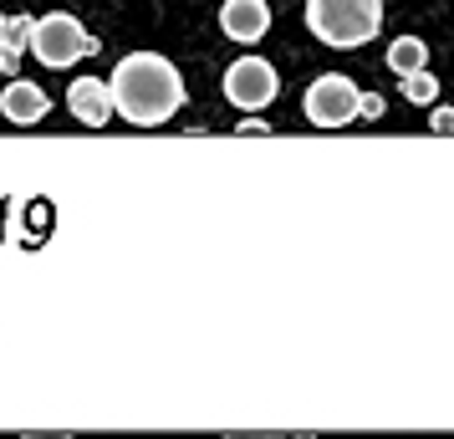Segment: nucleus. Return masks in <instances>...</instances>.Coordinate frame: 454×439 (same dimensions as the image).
I'll return each instance as SVG.
<instances>
[{
  "label": "nucleus",
  "instance_id": "11",
  "mask_svg": "<svg viewBox=\"0 0 454 439\" xmlns=\"http://www.w3.org/2000/svg\"><path fill=\"white\" fill-rule=\"evenodd\" d=\"M26 36H31V16H11V21H5V36H0V42H11L16 51H26Z\"/></svg>",
  "mask_w": 454,
  "mask_h": 439
},
{
  "label": "nucleus",
  "instance_id": "10",
  "mask_svg": "<svg viewBox=\"0 0 454 439\" xmlns=\"http://www.w3.org/2000/svg\"><path fill=\"white\" fill-rule=\"evenodd\" d=\"M403 98H409L413 107H434L439 103V77H434L429 67L409 72V77H403Z\"/></svg>",
  "mask_w": 454,
  "mask_h": 439
},
{
  "label": "nucleus",
  "instance_id": "6",
  "mask_svg": "<svg viewBox=\"0 0 454 439\" xmlns=\"http://www.w3.org/2000/svg\"><path fill=\"white\" fill-rule=\"evenodd\" d=\"M220 31H225L230 42L255 46L270 31V5L266 0H225L220 5Z\"/></svg>",
  "mask_w": 454,
  "mask_h": 439
},
{
  "label": "nucleus",
  "instance_id": "14",
  "mask_svg": "<svg viewBox=\"0 0 454 439\" xmlns=\"http://www.w3.org/2000/svg\"><path fill=\"white\" fill-rule=\"evenodd\" d=\"M429 128H434V133H454V107H434Z\"/></svg>",
  "mask_w": 454,
  "mask_h": 439
},
{
  "label": "nucleus",
  "instance_id": "4",
  "mask_svg": "<svg viewBox=\"0 0 454 439\" xmlns=\"http://www.w3.org/2000/svg\"><path fill=\"white\" fill-rule=\"evenodd\" d=\"M357 98H363V87L342 77V72H322L317 82L307 87V98H301V113H307L311 128H348L357 118Z\"/></svg>",
  "mask_w": 454,
  "mask_h": 439
},
{
  "label": "nucleus",
  "instance_id": "7",
  "mask_svg": "<svg viewBox=\"0 0 454 439\" xmlns=\"http://www.w3.org/2000/svg\"><path fill=\"white\" fill-rule=\"evenodd\" d=\"M67 107H72V118L82 128H103L113 118V98H107V82L98 77H77V82L67 87Z\"/></svg>",
  "mask_w": 454,
  "mask_h": 439
},
{
  "label": "nucleus",
  "instance_id": "2",
  "mask_svg": "<svg viewBox=\"0 0 454 439\" xmlns=\"http://www.w3.org/2000/svg\"><path fill=\"white\" fill-rule=\"evenodd\" d=\"M383 16H388L383 0H307V31L322 46H337V51L378 42Z\"/></svg>",
  "mask_w": 454,
  "mask_h": 439
},
{
  "label": "nucleus",
  "instance_id": "12",
  "mask_svg": "<svg viewBox=\"0 0 454 439\" xmlns=\"http://www.w3.org/2000/svg\"><path fill=\"white\" fill-rule=\"evenodd\" d=\"M383 113H388V103H383L378 92H363V98H357V118H368V123H378Z\"/></svg>",
  "mask_w": 454,
  "mask_h": 439
},
{
  "label": "nucleus",
  "instance_id": "1",
  "mask_svg": "<svg viewBox=\"0 0 454 439\" xmlns=\"http://www.w3.org/2000/svg\"><path fill=\"white\" fill-rule=\"evenodd\" d=\"M107 98H113V113L128 118L133 128H159L168 123L179 107H184V77L179 67L159 57V51H133L113 67L107 77Z\"/></svg>",
  "mask_w": 454,
  "mask_h": 439
},
{
  "label": "nucleus",
  "instance_id": "13",
  "mask_svg": "<svg viewBox=\"0 0 454 439\" xmlns=\"http://www.w3.org/2000/svg\"><path fill=\"white\" fill-rule=\"evenodd\" d=\"M16 62H21V51L11 42H0V77H16Z\"/></svg>",
  "mask_w": 454,
  "mask_h": 439
},
{
  "label": "nucleus",
  "instance_id": "15",
  "mask_svg": "<svg viewBox=\"0 0 454 439\" xmlns=\"http://www.w3.org/2000/svg\"><path fill=\"white\" fill-rule=\"evenodd\" d=\"M235 133H270V128H266V123H261V118H246V123L235 128Z\"/></svg>",
  "mask_w": 454,
  "mask_h": 439
},
{
  "label": "nucleus",
  "instance_id": "9",
  "mask_svg": "<svg viewBox=\"0 0 454 439\" xmlns=\"http://www.w3.org/2000/svg\"><path fill=\"white\" fill-rule=\"evenodd\" d=\"M388 67L398 72V77H409V72H419V67H429V46L419 42V36H398V42L388 46Z\"/></svg>",
  "mask_w": 454,
  "mask_h": 439
},
{
  "label": "nucleus",
  "instance_id": "16",
  "mask_svg": "<svg viewBox=\"0 0 454 439\" xmlns=\"http://www.w3.org/2000/svg\"><path fill=\"white\" fill-rule=\"evenodd\" d=\"M0 36H5V16H0Z\"/></svg>",
  "mask_w": 454,
  "mask_h": 439
},
{
  "label": "nucleus",
  "instance_id": "5",
  "mask_svg": "<svg viewBox=\"0 0 454 439\" xmlns=\"http://www.w3.org/2000/svg\"><path fill=\"white\" fill-rule=\"evenodd\" d=\"M276 92H281V77H276V67L261 62V57H240V62H230L225 72V98L240 113H261V107L276 103Z\"/></svg>",
  "mask_w": 454,
  "mask_h": 439
},
{
  "label": "nucleus",
  "instance_id": "3",
  "mask_svg": "<svg viewBox=\"0 0 454 439\" xmlns=\"http://www.w3.org/2000/svg\"><path fill=\"white\" fill-rule=\"evenodd\" d=\"M26 51L36 57L42 67L62 72V67H77L87 51H98V42L87 36V26L67 11H51L42 21H31V36H26Z\"/></svg>",
  "mask_w": 454,
  "mask_h": 439
},
{
  "label": "nucleus",
  "instance_id": "8",
  "mask_svg": "<svg viewBox=\"0 0 454 439\" xmlns=\"http://www.w3.org/2000/svg\"><path fill=\"white\" fill-rule=\"evenodd\" d=\"M46 107H51V98H46L36 82H21V77H11V82H5V92H0V113H5L11 123H21V128L42 123Z\"/></svg>",
  "mask_w": 454,
  "mask_h": 439
}]
</instances>
